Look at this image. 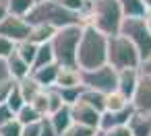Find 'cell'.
Wrapping results in <instances>:
<instances>
[{
  "instance_id": "1",
  "label": "cell",
  "mask_w": 151,
  "mask_h": 136,
  "mask_svg": "<svg viewBox=\"0 0 151 136\" xmlns=\"http://www.w3.org/2000/svg\"><path fill=\"white\" fill-rule=\"evenodd\" d=\"M81 21H83V27L89 25L95 31H99L101 35L114 37V35L120 33L124 13L118 4V0H93L89 4L87 15Z\"/></svg>"
},
{
  "instance_id": "2",
  "label": "cell",
  "mask_w": 151,
  "mask_h": 136,
  "mask_svg": "<svg viewBox=\"0 0 151 136\" xmlns=\"http://www.w3.org/2000/svg\"><path fill=\"white\" fill-rule=\"evenodd\" d=\"M106 64H108V37L95 31L93 27L85 25L77 50V68L87 72L97 70Z\"/></svg>"
},
{
  "instance_id": "3",
  "label": "cell",
  "mask_w": 151,
  "mask_h": 136,
  "mask_svg": "<svg viewBox=\"0 0 151 136\" xmlns=\"http://www.w3.org/2000/svg\"><path fill=\"white\" fill-rule=\"evenodd\" d=\"M25 21L33 27V25H46L52 29H64V27H73V25H83L79 15L68 13L66 9L60 6L58 0H46L40 2L31 9V13L25 17Z\"/></svg>"
},
{
  "instance_id": "4",
  "label": "cell",
  "mask_w": 151,
  "mask_h": 136,
  "mask_svg": "<svg viewBox=\"0 0 151 136\" xmlns=\"http://www.w3.org/2000/svg\"><path fill=\"white\" fill-rule=\"evenodd\" d=\"M83 35V25H73L58 29L50 41L54 60L60 68H77V50Z\"/></svg>"
},
{
  "instance_id": "5",
  "label": "cell",
  "mask_w": 151,
  "mask_h": 136,
  "mask_svg": "<svg viewBox=\"0 0 151 136\" xmlns=\"http://www.w3.org/2000/svg\"><path fill=\"white\" fill-rule=\"evenodd\" d=\"M108 66H112L116 72L128 68H141V56L137 48L120 33L108 37Z\"/></svg>"
},
{
  "instance_id": "6",
  "label": "cell",
  "mask_w": 151,
  "mask_h": 136,
  "mask_svg": "<svg viewBox=\"0 0 151 136\" xmlns=\"http://www.w3.org/2000/svg\"><path fill=\"white\" fill-rule=\"evenodd\" d=\"M120 35L126 37L139 52L141 62H145L151 56V33L145 27L143 17H124L122 27H120Z\"/></svg>"
},
{
  "instance_id": "7",
  "label": "cell",
  "mask_w": 151,
  "mask_h": 136,
  "mask_svg": "<svg viewBox=\"0 0 151 136\" xmlns=\"http://www.w3.org/2000/svg\"><path fill=\"white\" fill-rule=\"evenodd\" d=\"M81 85L85 89H91V91H97V93H112L116 91V85H118V72L112 68V66H101L97 70H87L83 72L81 70Z\"/></svg>"
},
{
  "instance_id": "8",
  "label": "cell",
  "mask_w": 151,
  "mask_h": 136,
  "mask_svg": "<svg viewBox=\"0 0 151 136\" xmlns=\"http://www.w3.org/2000/svg\"><path fill=\"white\" fill-rule=\"evenodd\" d=\"M31 33V25L25 21V19H19V17H13L9 15L2 23H0V37H4L9 41H13L15 46L25 41Z\"/></svg>"
},
{
  "instance_id": "9",
  "label": "cell",
  "mask_w": 151,
  "mask_h": 136,
  "mask_svg": "<svg viewBox=\"0 0 151 136\" xmlns=\"http://www.w3.org/2000/svg\"><path fill=\"white\" fill-rule=\"evenodd\" d=\"M70 113H73V122H75V124L99 130L101 113H99L97 109H93L91 105H87V103H83V101H77L75 105H70Z\"/></svg>"
},
{
  "instance_id": "10",
  "label": "cell",
  "mask_w": 151,
  "mask_h": 136,
  "mask_svg": "<svg viewBox=\"0 0 151 136\" xmlns=\"http://www.w3.org/2000/svg\"><path fill=\"white\" fill-rule=\"evenodd\" d=\"M139 80H141V70H139V68L120 70V72H118L116 91H118L120 95H124L128 101H132V97H134V93H137V87H139Z\"/></svg>"
},
{
  "instance_id": "11",
  "label": "cell",
  "mask_w": 151,
  "mask_h": 136,
  "mask_svg": "<svg viewBox=\"0 0 151 136\" xmlns=\"http://www.w3.org/2000/svg\"><path fill=\"white\" fill-rule=\"evenodd\" d=\"M132 113H134L132 103H130L126 109H122V111H104V113H101V120H99V132H108V130H112V128L128 126Z\"/></svg>"
},
{
  "instance_id": "12",
  "label": "cell",
  "mask_w": 151,
  "mask_h": 136,
  "mask_svg": "<svg viewBox=\"0 0 151 136\" xmlns=\"http://www.w3.org/2000/svg\"><path fill=\"white\" fill-rule=\"evenodd\" d=\"M132 107L134 111H143V113H151V76L141 74L137 93L132 97Z\"/></svg>"
},
{
  "instance_id": "13",
  "label": "cell",
  "mask_w": 151,
  "mask_h": 136,
  "mask_svg": "<svg viewBox=\"0 0 151 136\" xmlns=\"http://www.w3.org/2000/svg\"><path fill=\"white\" fill-rule=\"evenodd\" d=\"M58 72H60V66L54 62V64H50V66H44V68H40V70H33V72H31V78H33L42 89H50V87L56 85Z\"/></svg>"
},
{
  "instance_id": "14",
  "label": "cell",
  "mask_w": 151,
  "mask_h": 136,
  "mask_svg": "<svg viewBox=\"0 0 151 136\" xmlns=\"http://www.w3.org/2000/svg\"><path fill=\"white\" fill-rule=\"evenodd\" d=\"M6 64H9V72H11V78H13V80L19 83V80L31 76V66H29L23 58H19L17 52H13V54L6 58Z\"/></svg>"
},
{
  "instance_id": "15",
  "label": "cell",
  "mask_w": 151,
  "mask_h": 136,
  "mask_svg": "<svg viewBox=\"0 0 151 136\" xmlns=\"http://www.w3.org/2000/svg\"><path fill=\"white\" fill-rule=\"evenodd\" d=\"M128 130L132 136H151V113L134 111L128 122Z\"/></svg>"
},
{
  "instance_id": "16",
  "label": "cell",
  "mask_w": 151,
  "mask_h": 136,
  "mask_svg": "<svg viewBox=\"0 0 151 136\" xmlns=\"http://www.w3.org/2000/svg\"><path fill=\"white\" fill-rule=\"evenodd\" d=\"M48 117H50V122H52V126H54V130H56L58 136H64V134L70 130V126L75 124L68 105H64L62 109H58L56 113H52V115H48Z\"/></svg>"
},
{
  "instance_id": "17",
  "label": "cell",
  "mask_w": 151,
  "mask_h": 136,
  "mask_svg": "<svg viewBox=\"0 0 151 136\" xmlns=\"http://www.w3.org/2000/svg\"><path fill=\"white\" fill-rule=\"evenodd\" d=\"M54 87H56V89L81 87V70H79V68H60Z\"/></svg>"
},
{
  "instance_id": "18",
  "label": "cell",
  "mask_w": 151,
  "mask_h": 136,
  "mask_svg": "<svg viewBox=\"0 0 151 136\" xmlns=\"http://www.w3.org/2000/svg\"><path fill=\"white\" fill-rule=\"evenodd\" d=\"M54 33H56V29H52V27L33 25V27H31V33H29V37H27V41H31V43H35V46H44V43H50V41H52Z\"/></svg>"
},
{
  "instance_id": "19",
  "label": "cell",
  "mask_w": 151,
  "mask_h": 136,
  "mask_svg": "<svg viewBox=\"0 0 151 136\" xmlns=\"http://www.w3.org/2000/svg\"><path fill=\"white\" fill-rule=\"evenodd\" d=\"M17 87H19V91H21V95H23V101H25L27 105H29V103H31L40 93H42V91H44V89H42V87H40L31 76H27V78L19 80V83H17Z\"/></svg>"
},
{
  "instance_id": "20",
  "label": "cell",
  "mask_w": 151,
  "mask_h": 136,
  "mask_svg": "<svg viewBox=\"0 0 151 136\" xmlns=\"http://www.w3.org/2000/svg\"><path fill=\"white\" fill-rule=\"evenodd\" d=\"M33 6H35V0H9V2H6L9 15L19 17V19H25L31 13Z\"/></svg>"
},
{
  "instance_id": "21",
  "label": "cell",
  "mask_w": 151,
  "mask_h": 136,
  "mask_svg": "<svg viewBox=\"0 0 151 136\" xmlns=\"http://www.w3.org/2000/svg\"><path fill=\"white\" fill-rule=\"evenodd\" d=\"M79 101L91 105V107L97 109L99 113L106 111V95H104V93H97V91H91V89H83V95H81Z\"/></svg>"
},
{
  "instance_id": "22",
  "label": "cell",
  "mask_w": 151,
  "mask_h": 136,
  "mask_svg": "<svg viewBox=\"0 0 151 136\" xmlns=\"http://www.w3.org/2000/svg\"><path fill=\"white\" fill-rule=\"evenodd\" d=\"M54 62H56V60H54L52 46H50V43H44V46L37 48V56H35L33 66H31V72H33V70H40V68H44V66H50V64H54Z\"/></svg>"
},
{
  "instance_id": "23",
  "label": "cell",
  "mask_w": 151,
  "mask_h": 136,
  "mask_svg": "<svg viewBox=\"0 0 151 136\" xmlns=\"http://www.w3.org/2000/svg\"><path fill=\"white\" fill-rule=\"evenodd\" d=\"M37 48L40 46H35V43H31V41H21V43H17L15 46V52L19 54V58H23L29 66H33V62H35V56H37Z\"/></svg>"
},
{
  "instance_id": "24",
  "label": "cell",
  "mask_w": 151,
  "mask_h": 136,
  "mask_svg": "<svg viewBox=\"0 0 151 136\" xmlns=\"http://www.w3.org/2000/svg\"><path fill=\"white\" fill-rule=\"evenodd\" d=\"M128 105H130V101L124 95H120L118 91H112L106 95V111H122Z\"/></svg>"
},
{
  "instance_id": "25",
  "label": "cell",
  "mask_w": 151,
  "mask_h": 136,
  "mask_svg": "<svg viewBox=\"0 0 151 136\" xmlns=\"http://www.w3.org/2000/svg\"><path fill=\"white\" fill-rule=\"evenodd\" d=\"M118 4H120L124 17H143L147 11L141 0H118Z\"/></svg>"
},
{
  "instance_id": "26",
  "label": "cell",
  "mask_w": 151,
  "mask_h": 136,
  "mask_svg": "<svg viewBox=\"0 0 151 136\" xmlns=\"http://www.w3.org/2000/svg\"><path fill=\"white\" fill-rule=\"evenodd\" d=\"M17 120H19V124L21 126H29V124H37V122H42L44 117L31 107V105H23L21 109H19V113L15 115Z\"/></svg>"
},
{
  "instance_id": "27",
  "label": "cell",
  "mask_w": 151,
  "mask_h": 136,
  "mask_svg": "<svg viewBox=\"0 0 151 136\" xmlns=\"http://www.w3.org/2000/svg\"><path fill=\"white\" fill-rule=\"evenodd\" d=\"M83 85L81 87H68V89H58L60 91V97H62V101H64V105H75L79 99H81V95H83Z\"/></svg>"
},
{
  "instance_id": "28",
  "label": "cell",
  "mask_w": 151,
  "mask_h": 136,
  "mask_svg": "<svg viewBox=\"0 0 151 136\" xmlns=\"http://www.w3.org/2000/svg\"><path fill=\"white\" fill-rule=\"evenodd\" d=\"M29 105H31L42 117H48V115H50V105H48V93H46V89H44Z\"/></svg>"
},
{
  "instance_id": "29",
  "label": "cell",
  "mask_w": 151,
  "mask_h": 136,
  "mask_svg": "<svg viewBox=\"0 0 151 136\" xmlns=\"http://www.w3.org/2000/svg\"><path fill=\"white\" fill-rule=\"evenodd\" d=\"M46 93H48V105H50V115H52V113H56L58 109H62V107H64V101H62L60 91H58L56 87L46 89Z\"/></svg>"
},
{
  "instance_id": "30",
  "label": "cell",
  "mask_w": 151,
  "mask_h": 136,
  "mask_svg": "<svg viewBox=\"0 0 151 136\" xmlns=\"http://www.w3.org/2000/svg\"><path fill=\"white\" fill-rule=\"evenodd\" d=\"M23 134V126L19 124V120H11L4 126H0V136H21Z\"/></svg>"
},
{
  "instance_id": "31",
  "label": "cell",
  "mask_w": 151,
  "mask_h": 136,
  "mask_svg": "<svg viewBox=\"0 0 151 136\" xmlns=\"http://www.w3.org/2000/svg\"><path fill=\"white\" fill-rule=\"evenodd\" d=\"M6 105L13 109V113H15V115L19 113V109H21L23 105H27V103L23 101V95H21V91H19V87H17V85H15V89H13V93H11L9 101H6Z\"/></svg>"
},
{
  "instance_id": "32",
  "label": "cell",
  "mask_w": 151,
  "mask_h": 136,
  "mask_svg": "<svg viewBox=\"0 0 151 136\" xmlns=\"http://www.w3.org/2000/svg\"><path fill=\"white\" fill-rule=\"evenodd\" d=\"M95 128H87V126H79V124H73L70 130L64 134V136H95Z\"/></svg>"
},
{
  "instance_id": "33",
  "label": "cell",
  "mask_w": 151,
  "mask_h": 136,
  "mask_svg": "<svg viewBox=\"0 0 151 136\" xmlns=\"http://www.w3.org/2000/svg\"><path fill=\"white\" fill-rule=\"evenodd\" d=\"M15 85H17V80H13V78L0 85V103H6V101H9V97H11V93H13Z\"/></svg>"
},
{
  "instance_id": "34",
  "label": "cell",
  "mask_w": 151,
  "mask_h": 136,
  "mask_svg": "<svg viewBox=\"0 0 151 136\" xmlns=\"http://www.w3.org/2000/svg\"><path fill=\"white\" fill-rule=\"evenodd\" d=\"M13 52H15V43L9 41V39H4V37H0V58L6 60Z\"/></svg>"
},
{
  "instance_id": "35",
  "label": "cell",
  "mask_w": 151,
  "mask_h": 136,
  "mask_svg": "<svg viewBox=\"0 0 151 136\" xmlns=\"http://www.w3.org/2000/svg\"><path fill=\"white\" fill-rule=\"evenodd\" d=\"M11 120H15L13 109H11L6 103H0V126H4V124H6V122H11Z\"/></svg>"
},
{
  "instance_id": "36",
  "label": "cell",
  "mask_w": 151,
  "mask_h": 136,
  "mask_svg": "<svg viewBox=\"0 0 151 136\" xmlns=\"http://www.w3.org/2000/svg\"><path fill=\"white\" fill-rule=\"evenodd\" d=\"M40 136H58L56 130H54V126H52V122H50V117L42 120V132H40Z\"/></svg>"
},
{
  "instance_id": "37",
  "label": "cell",
  "mask_w": 151,
  "mask_h": 136,
  "mask_svg": "<svg viewBox=\"0 0 151 136\" xmlns=\"http://www.w3.org/2000/svg\"><path fill=\"white\" fill-rule=\"evenodd\" d=\"M40 132H42V122L23 126V134H21V136H40Z\"/></svg>"
},
{
  "instance_id": "38",
  "label": "cell",
  "mask_w": 151,
  "mask_h": 136,
  "mask_svg": "<svg viewBox=\"0 0 151 136\" xmlns=\"http://www.w3.org/2000/svg\"><path fill=\"white\" fill-rule=\"evenodd\" d=\"M104 136H132L128 126H120V128H112L108 132H104Z\"/></svg>"
},
{
  "instance_id": "39",
  "label": "cell",
  "mask_w": 151,
  "mask_h": 136,
  "mask_svg": "<svg viewBox=\"0 0 151 136\" xmlns=\"http://www.w3.org/2000/svg\"><path fill=\"white\" fill-rule=\"evenodd\" d=\"M6 80H11L9 64H6V60H2V58H0V85H2V83H6Z\"/></svg>"
},
{
  "instance_id": "40",
  "label": "cell",
  "mask_w": 151,
  "mask_h": 136,
  "mask_svg": "<svg viewBox=\"0 0 151 136\" xmlns=\"http://www.w3.org/2000/svg\"><path fill=\"white\" fill-rule=\"evenodd\" d=\"M141 74H145V76H151V56L145 60V62H141Z\"/></svg>"
},
{
  "instance_id": "41",
  "label": "cell",
  "mask_w": 151,
  "mask_h": 136,
  "mask_svg": "<svg viewBox=\"0 0 151 136\" xmlns=\"http://www.w3.org/2000/svg\"><path fill=\"white\" fill-rule=\"evenodd\" d=\"M143 21H145V27H147V29H149V33H151V9H147V11H145Z\"/></svg>"
},
{
  "instance_id": "42",
  "label": "cell",
  "mask_w": 151,
  "mask_h": 136,
  "mask_svg": "<svg viewBox=\"0 0 151 136\" xmlns=\"http://www.w3.org/2000/svg\"><path fill=\"white\" fill-rule=\"evenodd\" d=\"M6 17H9V9H6V4H0V23H2Z\"/></svg>"
},
{
  "instance_id": "43",
  "label": "cell",
  "mask_w": 151,
  "mask_h": 136,
  "mask_svg": "<svg viewBox=\"0 0 151 136\" xmlns=\"http://www.w3.org/2000/svg\"><path fill=\"white\" fill-rule=\"evenodd\" d=\"M141 2H143L145 9H151V0H141Z\"/></svg>"
},
{
  "instance_id": "44",
  "label": "cell",
  "mask_w": 151,
  "mask_h": 136,
  "mask_svg": "<svg viewBox=\"0 0 151 136\" xmlns=\"http://www.w3.org/2000/svg\"><path fill=\"white\" fill-rule=\"evenodd\" d=\"M95 136H104V132H99V130H97V132H95Z\"/></svg>"
},
{
  "instance_id": "45",
  "label": "cell",
  "mask_w": 151,
  "mask_h": 136,
  "mask_svg": "<svg viewBox=\"0 0 151 136\" xmlns=\"http://www.w3.org/2000/svg\"><path fill=\"white\" fill-rule=\"evenodd\" d=\"M6 2H9V0H0V4H6Z\"/></svg>"
},
{
  "instance_id": "46",
  "label": "cell",
  "mask_w": 151,
  "mask_h": 136,
  "mask_svg": "<svg viewBox=\"0 0 151 136\" xmlns=\"http://www.w3.org/2000/svg\"><path fill=\"white\" fill-rule=\"evenodd\" d=\"M40 2H46V0H35V4H40Z\"/></svg>"
},
{
  "instance_id": "47",
  "label": "cell",
  "mask_w": 151,
  "mask_h": 136,
  "mask_svg": "<svg viewBox=\"0 0 151 136\" xmlns=\"http://www.w3.org/2000/svg\"><path fill=\"white\" fill-rule=\"evenodd\" d=\"M91 2H93V0H91Z\"/></svg>"
}]
</instances>
